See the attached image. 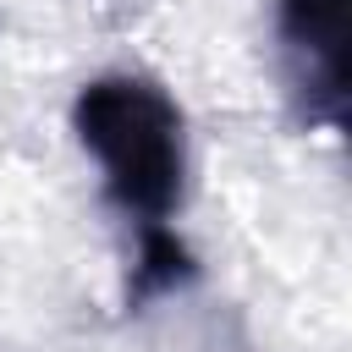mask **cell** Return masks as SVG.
<instances>
[{
	"instance_id": "3957f363",
	"label": "cell",
	"mask_w": 352,
	"mask_h": 352,
	"mask_svg": "<svg viewBox=\"0 0 352 352\" xmlns=\"http://www.w3.org/2000/svg\"><path fill=\"white\" fill-rule=\"evenodd\" d=\"M192 280H198L192 248L170 226H143L138 231V253H132V275H126V308H143L154 297H170V292H182Z\"/></svg>"
},
{
	"instance_id": "6da1fadb",
	"label": "cell",
	"mask_w": 352,
	"mask_h": 352,
	"mask_svg": "<svg viewBox=\"0 0 352 352\" xmlns=\"http://www.w3.org/2000/svg\"><path fill=\"white\" fill-rule=\"evenodd\" d=\"M72 132L94 154L104 198L143 231L170 226L187 198V116L182 104L138 72H110L77 88Z\"/></svg>"
},
{
	"instance_id": "7a4b0ae2",
	"label": "cell",
	"mask_w": 352,
	"mask_h": 352,
	"mask_svg": "<svg viewBox=\"0 0 352 352\" xmlns=\"http://www.w3.org/2000/svg\"><path fill=\"white\" fill-rule=\"evenodd\" d=\"M280 77L302 121H346V0H275Z\"/></svg>"
}]
</instances>
